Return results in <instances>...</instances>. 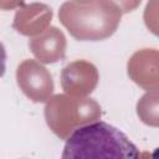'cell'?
Wrapping results in <instances>:
<instances>
[{
  "mask_svg": "<svg viewBox=\"0 0 159 159\" xmlns=\"http://www.w3.org/2000/svg\"><path fill=\"white\" fill-rule=\"evenodd\" d=\"M128 137L106 122H91L76 128L67 138L62 158H139Z\"/></svg>",
  "mask_w": 159,
  "mask_h": 159,
  "instance_id": "obj_1",
  "label": "cell"
},
{
  "mask_svg": "<svg viewBox=\"0 0 159 159\" xmlns=\"http://www.w3.org/2000/svg\"><path fill=\"white\" fill-rule=\"evenodd\" d=\"M122 14L113 0L67 1L61 5L58 19L76 40L101 41L116 32Z\"/></svg>",
  "mask_w": 159,
  "mask_h": 159,
  "instance_id": "obj_2",
  "label": "cell"
},
{
  "mask_svg": "<svg viewBox=\"0 0 159 159\" xmlns=\"http://www.w3.org/2000/svg\"><path fill=\"white\" fill-rule=\"evenodd\" d=\"M101 117V107L92 98L56 94L45 107V118L50 129L66 139L76 128Z\"/></svg>",
  "mask_w": 159,
  "mask_h": 159,
  "instance_id": "obj_3",
  "label": "cell"
},
{
  "mask_svg": "<svg viewBox=\"0 0 159 159\" xmlns=\"http://www.w3.org/2000/svg\"><path fill=\"white\" fill-rule=\"evenodd\" d=\"M16 80L25 96L37 103L47 101L55 88L47 68L35 60H25L19 65Z\"/></svg>",
  "mask_w": 159,
  "mask_h": 159,
  "instance_id": "obj_4",
  "label": "cell"
},
{
  "mask_svg": "<svg viewBox=\"0 0 159 159\" xmlns=\"http://www.w3.org/2000/svg\"><path fill=\"white\" fill-rule=\"evenodd\" d=\"M98 83V71L91 62L80 60L67 65L61 73V84L73 97H86Z\"/></svg>",
  "mask_w": 159,
  "mask_h": 159,
  "instance_id": "obj_5",
  "label": "cell"
},
{
  "mask_svg": "<svg viewBox=\"0 0 159 159\" xmlns=\"http://www.w3.org/2000/svg\"><path fill=\"white\" fill-rule=\"evenodd\" d=\"M29 47L35 57L43 63H53L65 57L66 37L61 30L50 26L29 41Z\"/></svg>",
  "mask_w": 159,
  "mask_h": 159,
  "instance_id": "obj_6",
  "label": "cell"
},
{
  "mask_svg": "<svg viewBox=\"0 0 159 159\" xmlns=\"http://www.w3.org/2000/svg\"><path fill=\"white\" fill-rule=\"evenodd\" d=\"M158 52L143 50L133 55L128 62V75L140 87L148 91H158Z\"/></svg>",
  "mask_w": 159,
  "mask_h": 159,
  "instance_id": "obj_7",
  "label": "cell"
},
{
  "mask_svg": "<svg viewBox=\"0 0 159 159\" xmlns=\"http://www.w3.org/2000/svg\"><path fill=\"white\" fill-rule=\"evenodd\" d=\"M52 19V10L45 4H31L17 10L12 27L17 32L32 36L47 29Z\"/></svg>",
  "mask_w": 159,
  "mask_h": 159,
  "instance_id": "obj_8",
  "label": "cell"
},
{
  "mask_svg": "<svg viewBox=\"0 0 159 159\" xmlns=\"http://www.w3.org/2000/svg\"><path fill=\"white\" fill-rule=\"evenodd\" d=\"M137 112L140 119L149 125H158V91H152L144 94L138 104Z\"/></svg>",
  "mask_w": 159,
  "mask_h": 159,
  "instance_id": "obj_9",
  "label": "cell"
},
{
  "mask_svg": "<svg viewBox=\"0 0 159 159\" xmlns=\"http://www.w3.org/2000/svg\"><path fill=\"white\" fill-rule=\"evenodd\" d=\"M113 1H117V5L122 10V12L127 14L137 9V6L140 4L142 0H113Z\"/></svg>",
  "mask_w": 159,
  "mask_h": 159,
  "instance_id": "obj_10",
  "label": "cell"
},
{
  "mask_svg": "<svg viewBox=\"0 0 159 159\" xmlns=\"http://www.w3.org/2000/svg\"><path fill=\"white\" fill-rule=\"evenodd\" d=\"M25 0H0V9L2 10H10L15 9L17 6H21Z\"/></svg>",
  "mask_w": 159,
  "mask_h": 159,
  "instance_id": "obj_11",
  "label": "cell"
},
{
  "mask_svg": "<svg viewBox=\"0 0 159 159\" xmlns=\"http://www.w3.org/2000/svg\"><path fill=\"white\" fill-rule=\"evenodd\" d=\"M6 58H7V55H6L5 46L0 42V77L4 76V73H5V70H6Z\"/></svg>",
  "mask_w": 159,
  "mask_h": 159,
  "instance_id": "obj_12",
  "label": "cell"
},
{
  "mask_svg": "<svg viewBox=\"0 0 159 159\" xmlns=\"http://www.w3.org/2000/svg\"><path fill=\"white\" fill-rule=\"evenodd\" d=\"M75 1H77V2H88L91 0H75Z\"/></svg>",
  "mask_w": 159,
  "mask_h": 159,
  "instance_id": "obj_13",
  "label": "cell"
}]
</instances>
